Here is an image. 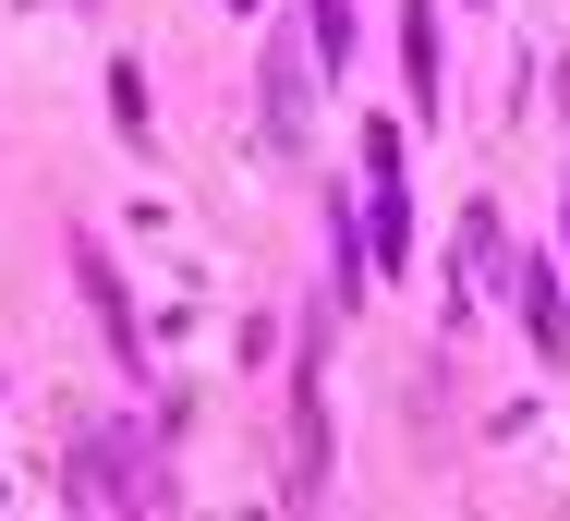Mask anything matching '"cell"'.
Masks as SVG:
<instances>
[{"mask_svg":"<svg viewBox=\"0 0 570 521\" xmlns=\"http://www.w3.org/2000/svg\"><path fill=\"white\" fill-rule=\"evenodd\" d=\"M364 170H376V267L401 279V255H413V158H401V121L364 134Z\"/></svg>","mask_w":570,"mask_h":521,"instance_id":"cell-1","label":"cell"},{"mask_svg":"<svg viewBox=\"0 0 570 521\" xmlns=\"http://www.w3.org/2000/svg\"><path fill=\"white\" fill-rule=\"evenodd\" d=\"M73 498H158V485H146V449H134V436H86V449H73Z\"/></svg>","mask_w":570,"mask_h":521,"instance_id":"cell-2","label":"cell"},{"mask_svg":"<svg viewBox=\"0 0 570 521\" xmlns=\"http://www.w3.org/2000/svg\"><path fill=\"white\" fill-rule=\"evenodd\" d=\"M73 267H86V304L110 315V352H121V364H134V304H121V279H110V255H98V243H73Z\"/></svg>","mask_w":570,"mask_h":521,"instance_id":"cell-3","label":"cell"},{"mask_svg":"<svg viewBox=\"0 0 570 521\" xmlns=\"http://www.w3.org/2000/svg\"><path fill=\"white\" fill-rule=\"evenodd\" d=\"M522 315H534V352L570 364V304H559V279H547V267H522Z\"/></svg>","mask_w":570,"mask_h":521,"instance_id":"cell-4","label":"cell"},{"mask_svg":"<svg viewBox=\"0 0 570 521\" xmlns=\"http://www.w3.org/2000/svg\"><path fill=\"white\" fill-rule=\"evenodd\" d=\"M401 61H413V109H438V12L401 0Z\"/></svg>","mask_w":570,"mask_h":521,"instance_id":"cell-5","label":"cell"},{"mask_svg":"<svg viewBox=\"0 0 570 521\" xmlns=\"http://www.w3.org/2000/svg\"><path fill=\"white\" fill-rule=\"evenodd\" d=\"M267 121H279V134L304 121V49H267Z\"/></svg>","mask_w":570,"mask_h":521,"instance_id":"cell-6","label":"cell"},{"mask_svg":"<svg viewBox=\"0 0 570 521\" xmlns=\"http://www.w3.org/2000/svg\"><path fill=\"white\" fill-rule=\"evenodd\" d=\"M461 267H473V279H485V267H510V230H498V207L461 218Z\"/></svg>","mask_w":570,"mask_h":521,"instance_id":"cell-7","label":"cell"},{"mask_svg":"<svg viewBox=\"0 0 570 521\" xmlns=\"http://www.w3.org/2000/svg\"><path fill=\"white\" fill-rule=\"evenodd\" d=\"M352 61V0H316V73H341Z\"/></svg>","mask_w":570,"mask_h":521,"instance_id":"cell-8","label":"cell"},{"mask_svg":"<svg viewBox=\"0 0 570 521\" xmlns=\"http://www.w3.org/2000/svg\"><path fill=\"white\" fill-rule=\"evenodd\" d=\"M230 12H255V0H230Z\"/></svg>","mask_w":570,"mask_h":521,"instance_id":"cell-9","label":"cell"},{"mask_svg":"<svg viewBox=\"0 0 570 521\" xmlns=\"http://www.w3.org/2000/svg\"><path fill=\"white\" fill-rule=\"evenodd\" d=\"M559 230H570V207H559Z\"/></svg>","mask_w":570,"mask_h":521,"instance_id":"cell-10","label":"cell"}]
</instances>
